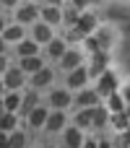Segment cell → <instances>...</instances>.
<instances>
[{
    "mask_svg": "<svg viewBox=\"0 0 130 148\" xmlns=\"http://www.w3.org/2000/svg\"><path fill=\"white\" fill-rule=\"evenodd\" d=\"M96 29H99V18H96V13H94V10H83V13L78 16L76 26H73V34L81 36V39H86V36H91Z\"/></svg>",
    "mask_w": 130,
    "mask_h": 148,
    "instance_id": "obj_3",
    "label": "cell"
},
{
    "mask_svg": "<svg viewBox=\"0 0 130 148\" xmlns=\"http://www.w3.org/2000/svg\"><path fill=\"white\" fill-rule=\"evenodd\" d=\"M83 49H86V52H89V55H96V52H102V49H99V44H96V39H94V36H86V39H83Z\"/></svg>",
    "mask_w": 130,
    "mask_h": 148,
    "instance_id": "obj_29",
    "label": "cell"
},
{
    "mask_svg": "<svg viewBox=\"0 0 130 148\" xmlns=\"http://www.w3.org/2000/svg\"><path fill=\"white\" fill-rule=\"evenodd\" d=\"M16 55H18V60H23V57H34V55H39V47H36L31 39H21V42L16 44Z\"/></svg>",
    "mask_w": 130,
    "mask_h": 148,
    "instance_id": "obj_24",
    "label": "cell"
},
{
    "mask_svg": "<svg viewBox=\"0 0 130 148\" xmlns=\"http://www.w3.org/2000/svg\"><path fill=\"white\" fill-rule=\"evenodd\" d=\"M65 91H81V88H86V83H89V73H86V65H81V68H76V70H70V73H65Z\"/></svg>",
    "mask_w": 130,
    "mask_h": 148,
    "instance_id": "obj_9",
    "label": "cell"
},
{
    "mask_svg": "<svg viewBox=\"0 0 130 148\" xmlns=\"http://www.w3.org/2000/svg\"><path fill=\"white\" fill-rule=\"evenodd\" d=\"M0 10H3V3H0Z\"/></svg>",
    "mask_w": 130,
    "mask_h": 148,
    "instance_id": "obj_39",
    "label": "cell"
},
{
    "mask_svg": "<svg viewBox=\"0 0 130 148\" xmlns=\"http://www.w3.org/2000/svg\"><path fill=\"white\" fill-rule=\"evenodd\" d=\"M39 21L50 29L60 26V3H42L39 5Z\"/></svg>",
    "mask_w": 130,
    "mask_h": 148,
    "instance_id": "obj_7",
    "label": "cell"
},
{
    "mask_svg": "<svg viewBox=\"0 0 130 148\" xmlns=\"http://www.w3.org/2000/svg\"><path fill=\"white\" fill-rule=\"evenodd\" d=\"M0 55H8V44L3 42V36H0Z\"/></svg>",
    "mask_w": 130,
    "mask_h": 148,
    "instance_id": "obj_34",
    "label": "cell"
},
{
    "mask_svg": "<svg viewBox=\"0 0 130 148\" xmlns=\"http://www.w3.org/2000/svg\"><path fill=\"white\" fill-rule=\"evenodd\" d=\"M8 68H10V65H8V55H0V75H3Z\"/></svg>",
    "mask_w": 130,
    "mask_h": 148,
    "instance_id": "obj_30",
    "label": "cell"
},
{
    "mask_svg": "<svg viewBox=\"0 0 130 148\" xmlns=\"http://www.w3.org/2000/svg\"><path fill=\"white\" fill-rule=\"evenodd\" d=\"M0 148H8V135L5 133H0Z\"/></svg>",
    "mask_w": 130,
    "mask_h": 148,
    "instance_id": "obj_33",
    "label": "cell"
},
{
    "mask_svg": "<svg viewBox=\"0 0 130 148\" xmlns=\"http://www.w3.org/2000/svg\"><path fill=\"white\" fill-rule=\"evenodd\" d=\"M29 146V135H26V130H13L10 135H8V148H26Z\"/></svg>",
    "mask_w": 130,
    "mask_h": 148,
    "instance_id": "obj_27",
    "label": "cell"
},
{
    "mask_svg": "<svg viewBox=\"0 0 130 148\" xmlns=\"http://www.w3.org/2000/svg\"><path fill=\"white\" fill-rule=\"evenodd\" d=\"M96 148H115V146H112L109 138H104V140H96Z\"/></svg>",
    "mask_w": 130,
    "mask_h": 148,
    "instance_id": "obj_32",
    "label": "cell"
},
{
    "mask_svg": "<svg viewBox=\"0 0 130 148\" xmlns=\"http://www.w3.org/2000/svg\"><path fill=\"white\" fill-rule=\"evenodd\" d=\"M55 39V31L50 29V26H44L42 21H36V23H31V42L42 49V47H47L50 42Z\"/></svg>",
    "mask_w": 130,
    "mask_h": 148,
    "instance_id": "obj_10",
    "label": "cell"
},
{
    "mask_svg": "<svg viewBox=\"0 0 130 148\" xmlns=\"http://www.w3.org/2000/svg\"><path fill=\"white\" fill-rule=\"evenodd\" d=\"M47 104L52 107V112H65V109L73 104V94H70V91H65V88H52V91H50Z\"/></svg>",
    "mask_w": 130,
    "mask_h": 148,
    "instance_id": "obj_8",
    "label": "cell"
},
{
    "mask_svg": "<svg viewBox=\"0 0 130 148\" xmlns=\"http://www.w3.org/2000/svg\"><path fill=\"white\" fill-rule=\"evenodd\" d=\"M107 122H109V112L104 109V104L94 107V109H91V127L102 130V127H107Z\"/></svg>",
    "mask_w": 130,
    "mask_h": 148,
    "instance_id": "obj_23",
    "label": "cell"
},
{
    "mask_svg": "<svg viewBox=\"0 0 130 148\" xmlns=\"http://www.w3.org/2000/svg\"><path fill=\"white\" fill-rule=\"evenodd\" d=\"M44 49H47V57H50L52 62H57V60L63 57V52L68 49V42H65V39H57V36H55V39H52V42H50Z\"/></svg>",
    "mask_w": 130,
    "mask_h": 148,
    "instance_id": "obj_21",
    "label": "cell"
},
{
    "mask_svg": "<svg viewBox=\"0 0 130 148\" xmlns=\"http://www.w3.org/2000/svg\"><path fill=\"white\" fill-rule=\"evenodd\" d=\"M68 127V114L65 112H47V120H44V127L42 130H47V133H52V135H57V133H63Z\"/></svg>",
    "mask_w": 130,
    "mask_h": 148,
    "instance_id": "obj_12",
    "label": "cell"
},
{
    "mask_svg": "<svg viewBox=\"0 0 130 148\" xmlns=\"http://www.w3.org/2000/svg\"><path fill=\"white\" fill-rule=\"evenodd\" d=\"M83 62H86V57H83V52L76 49V47H68V49L63 52V57L57 60V65H60L63 73H70V70H76V68H81Z\"/></svg>",
    "mask_w": 130,
    "mask_h": 148,
    "instance_id": "obj_4",
    "label": "cell"
},
{
    "mask_svg": "<svg viewBox=\"0 0 130 148\" xmlns=\"http://www.w3.org/2000/svg\"><path fill=\"white\" fill-rule=\"evenodd\" d=\"M3 42L5 44H18L21 39H26V29L23 26H18V23H8L5 29H3Z\"/></svg>",
    "mask_w": 130,
    "mask_h": 148,
    "instance_id": "obj_16",
    "label": "cell"
},
{
    "mask_svg": "<svg viewBox=\"0 0 130 148\" xmlns=\"http://www.w3.org/2000/svg\"><path fill=\"white\" fill-rule=\"evenodd\" d=\"M91 36L96 39V44H99V49H102V52H109V49H112V44H115V31H112V29H102V26H99Z\"/></svg>",
    "mask_w": 130,
    "mask_h": 148,
    "instance_id": "obj_17",
    "label": "cell"
},
{
    "mask_svg": "<svg viewBox=\"0 0 130 148\" xmlns=\"http://www.w3.org/2000/svg\"><path fill=\"white\" fill-rule=\"evenodd\" d=\"M3 112H5V109H3V96H0V114H3Z\"/></svg>",
    "mask_w": 130,
    "mask_h": 148,
    "instance_id": "obj_37",
    "label": "cell"
},
{
    "mask_svg": "<svg viewBox=\"0 0 130 148\" xmlns=\"http://www.w3.org/2000/svg\"><path fill=\"white\" fill-rule=\"evenodd\" d=\"M81 148H96V138H83Z\"/></svg>",
    "mask_w": 130,
    "mask_h": 148,
    "instance_id": "obj_31",
    "label": "cell"
},
{
    "mask_svg": "<svg viewBox=\"0 0 130 148\" xmlns=\"http://www.w3.org/2000/svg\"><path fill=\"white\" fill-rule=\"evenodd\" d=\"M36 107H39V91H31V88H29L26 94L21 91V107H18V114L26 117V114H29L31 109H36Z\"/></svg>",
    "mask_w": 130,
    "mask_h": 148,
    "instance_id": "obj_18",
    "label": "cell"
},
{
    "mask_svg": "<svg viewBox=\"0 0 130 148\" xmlns=\"http://www.w3.org/2000/svg\"><path fill=\"white\" fill-rule=\"evenodd\" d=\"M5 26H8V21H5V18L0 16V34H3V29H5Z\"/></svg>",
    "mask_w": 130,
    "mask_h": 148,
    "instance_id": "obj_35",
    "label": "cell"
},
{
    "mask_svg": "<svg viewBox=\"0 0 130 148\" xmlns=\"http://www.w3.org/2000/svg\"><path fill=\"white\" fill-rule=\"evenodd\" d=\"M16 8V13H13V23H18V26H31V23H36L39 21V5L36 3H18V5H13Z\"/></svg>",
    "mask_w": 130,
    "mask_h": 148,
    "instance_id": "obj_2",
    "label": "cell"
},
{
    "mask_svg": "<svg viewBox=\"0 0 130 148\" xmlns=\"http://www.w3.org/2000/svg\"><path fill=\"white\" fill-rule=\"evenodd\" d=\"M73 104H76L78 109H94V107H99V104H102V99L96 96V91H94V88H89V86H86V88H81V91L73 96Z\"/></svg>",
    "mask_w": 130,
    "mask_h": 148,
    "instance_id": "obj_11",
    "label": "cell"
},
{
    "mask_svg": "<svg viewBox=\"0 0 130 148\" xmlns=\"http://www.w3.org/2000/svg\"><path fill=\"white\" fill-rule=\"evenodd\" d=\"M94 91H96V96H99V99H107V96H112L115 91H120V78H117V73H115L112 68H109V70H104V73L96 78Z\"/></svg>",
    "mask_w": 130,
    "mask_h": 148,
    "instance_id": "obj_1",
    "label": "cell"
},
{
    "mask_svg": "<svg viewBox=\"0 0 130 148\" xmlns=\"http://www.w3.org/2000/svg\"><path fill=\"white\" fill-rule=\"evenodd\" d=\"M55 81V73H52V68H42V70H36L34 75H29V83H31V91H42V88H47L50 83Z\"/></svg>",
    "mask_w": 130,
    "mask_h": 148,
    "instance_id": "obj_13",
    "label": "cell"
},
{
    "mask_svg": "<svg viewBox=\"0 0 130 148\" xmlns=\"http://www.w3.org/2000/svg\"><path fill=\"white\" fill-rule=\"evenodd\" d=\"M18 107H21V91H8L3 94V109L8 114H18Z\"/></svg>",
    "mask_w": 130,
    "mask_h": 148,
    "instance_id": "obj_22",
    "label": "cell"
},
{
    "mask_svg": "<svg viewBox=\"0 0 130 148\" xmlns=\"http://www.w3.org/2000/svg\"><path fill=\"white\" fill-rule=\"evenodd\" d=\"M60 135H63V146H65V148H81L83 138H86V135H83L78 127H73V125H68Z\"/></svg>",
    "mask_w": 130,
    "mask_h": 148,
    "instance_id": "obj_15",
    "label": "cell"
},
{
    "mask_svg": "<svg viewBox=\"0 0 130 148\" xmlns=\"http://www.w3.org/2000/svg\"><path fill=\"white\" fill-rule=\"evenodd\" d=\"M73 127H78L81 133L91 127V109H78L73 114Z\"/></svg>",
    "mask_w": 130,
    "mask_h": 148,
    "instance_id": "obj_25",
    "label": "cell"
},
{
    "mask_svg": "<svg viewBox=\"0 0 130 148\" xmlns=\"http://www.w3.org/2000/svg\"><path fill=\"white\" fill-rule=\"evenodd\" d=\"M36 148H55V146H47V143H44V146H36Z\"/></svg>",
    "mask_w": 130,
    "mask_h": 148,
    "instance_id": "obj_38",
    "label": "cell"
},
{
    "mask_svg": "<svg viewBox=\"0 0 130 148\" xmlns=\"http://www.w3.org/2000/svg\"><path fill=\"white\" fill-rule=\"evenodd\" d=\"M13 130H18V114H8V112H3V114H0V133L10 135Z\"/></svg>",
    "mask_w": 130,
    "mask_h": 148,
    "instance_id": "obj_26",
    "label": "cell"
},
{
    "mask_svg": "<svg viewBox=\"0 0 130 148\" xmlns=\"http://www.w3.org/2000/svg\"><path fill=\"white\" fill-rule=\"evenodd\" d=\"M104 109H107L109 114H120V112H128V107H125V96H122L120 91H115L112 96H107V104H104Z\"/></svg>",
    "mask_w": 130,
    "mask_h": 148,
    "instance_id": "obj_20",
    "label": "cell"
},
{
    "mask_svg": "<svg viewBox=\"0 0 130 148\" xmlns=\"http://www.w3.org/2000/svg\"><path fill=\"white\" fill-rule=\"evenodd\" d=\"M107 125H112V127H115V130L122 135V133L128 130V112H120V114H109V122H107Z\"/></svg>",
    "mask_w": 130,
    "mask_h": 148,
    "instance_id": "obj_28",
    "label": "cell"
},
{
    "mask_svg": "<svg viewBox=\"0 0 130 148\" xmlns=\"http://www.w3.org/2000/svg\"><path fill=\"white\" fill-rule=\"evenodd\" d=\"M3 94H5V88H3V81H0V96H3Z\"/></svg>",
    "mask_w": 130,
    "mask_h": 148,
    "instance_id": "obj_36",
    "label": "cell"
},
{
    "mask_svg": "<svg viewBox=\"0 0 130 148\" xmlns=\"http://www.w3.org/2000/svg\"><path fill=\"white\" fill-rule=\"evenodd\" d=\"M104 70H109V52H96V55H89V65H86V73H89V81L99 78Z\"/></svg>",
    "mask_w": 130,
    "mask_h": 148,
    "instance_id": "obj_5",
    "label": "cell"
},
{
    "mask_svg": "<svg viewBox=\"0 0 130 148\" xmlns=\"http://www.w3.org/2000/svg\"><path fill=\"white\" fill-rule=\"evenodd\" d=\"M47 112H50V109H47L44 104H39L36 109H31V112L26 114L29 127H31V130H42V127H44V120H47Z\"/></svg>",
    "mask_w": 130,
    "mask_h": 148,
    "instance_id": "obj_19",
    "label": "cell"
},
{
    "mask_svg": "<svg viewBox=\"0 0 130 148\" xmlns=\"http://www.w3.org/2000/svg\"><path fill=\"white\" fill-rule=\"evenodd\" d=\"M44 65H47V60H44L42 55H34V57H23V60H18V65H16V68H18L23 75H34V73H36V70H42Z\"/></svg>",
    "mask_w": 130,
    "mask_h": 148,
    "instance_id": "obj_14",
    "label": "cell"
},
{
    "mask_svg": "<svg viewBox=\"0 0 130 148\" xmlns=\"http://www.w3.org/2000/svg\"><path fill=\"white\" fill-rule=\"evenodd\" d=\"M0 81H3V88H5V94L8 91H21L23 86H26V75L13 65V68H8L3 75H0Z\"/></svg>",
    "mask_w": 130,
    "mask_h": 148,
    "instance_id": "obj_6",
    "label": "cell"
}]
</instances>
